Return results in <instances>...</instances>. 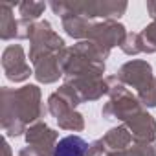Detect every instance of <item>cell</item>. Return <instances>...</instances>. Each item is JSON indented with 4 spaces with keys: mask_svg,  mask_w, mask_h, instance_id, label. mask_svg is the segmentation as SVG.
<instances>
[{
    "mask_svg": "<svg viewBox=\"0 0 156 156\" xmlns=\"http://www.w3.org/2000/svg\"><path fill=\"white\" fill-rule=\"evenodd\" d=\"M87 141L79 136H66L55 145L53 156H85Z\"/></svg>",
    "mask_w": 156,
    "mask_h": 156,
    "instance_id": "6da1fadb",
    "label": "cell"
}]
</instances>
